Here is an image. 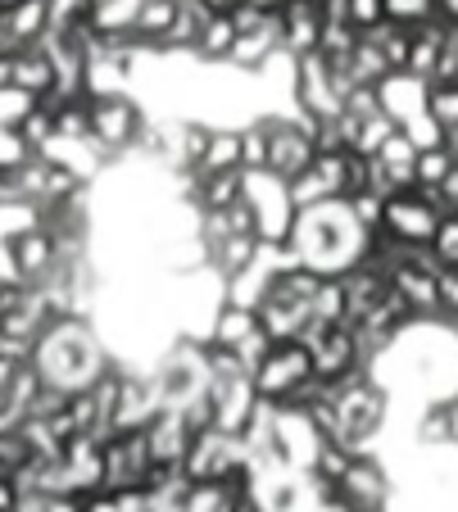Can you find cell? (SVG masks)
Wrapping results in <instances>:
<instances>
[{"mask_svg":"<svg viewBox=\"0 0 458 512\" xmlns=\"http://www.w3.org/2000/svg\"><path fill=\"white\" fill-rule=\"evenodd\" d=\"M19 499H23V485H19V476H14V472H5V467H0V512H14V508H19Z\"/></svg>","mask_w":458,"mask_h":512,"instance_id":"cell-21","label":"cell"},{"mask_svg":"<svg viewBox=\"0 0 458 512\" xmlns=\"http://www.w3.org/2000/svg\"><path fill=\"white\" fill-rule=\"evenodd\" d=\"M291 200H295V213H304V209H318V204H332L336 195L327 191V182L309 168V173H300L291 182Z\"/></svg>","mask_w":458,"mask_h":512,"instance_id":"cell-16","label":"cell"},{"mask_svg":"<svg viewBox=\"0 0 458 512\" xmlns=\"http://www.w3.org/2000/svg\"><path fill=\"white\" fill-rule=\"evenodd\" d=\"M313 377V354L309 345H300V340H291V345H273L268 349V358L259 363V372H254V395L264 399V404H291L295 390L304 386V381Z\"/></svg>","mask_w":458,"mask_h":512,"instance_id":"cell-3","label":"cell"},{"mask_svg":"<svg viewBox=\"0 0 458 512\" xmlns=\"http://www.w3.org/2000/svg\"><path fill=\"white\" fill-rule=\"evenodd\" d=\"M400 132L413 141V150H418V155H422V150H440V145H445V127H440L431 114H422V118H413V123H404Z\"/></svg>","mask_w":458,"mask_h":512,"instance_id":"cell-18","label":"cell"},{"mask_svg":"<svg viewBox=\"0 0 458 512\" xmlns=\"http://www.w3.org/2000/svg\"><path fill=\"white\" fill-rule=\"evenodd\" d=\"M304 345H309V354H313V377H322L327 386H341V381L363 372L354 327H313L309 336H304Z\"/></svg>","mask_w":458,"mask_h":512,"instance_id":"cell-4","label":"cell"},{"mask_svg":"<svg viewBox=\"0 0 458 512\" xmlns=\"http://www.w3.org/2000/svg\"><path fill=\"white\" fill-rule=\"evenodd\" d=\"M322 46V14L313 0H291L282 14V50L300 64V59L318 55Z\"/></svg>","mask_w":458,"mask_h":512,"instance_id":"cell-7","label":"cell"},{"mask_svg":"<svg viewBox=\"0 0 458 512\" xmlns=\"http://www.w3.org/2000/svg\"><path fill=\"white\" fill-rule=\"evenodd\" d=\"M245 204H250L254 223H259V241L264 245H286L295 227V200H291V182L273 177L268 168L245 173Z\"/></svg>","mask_w":458,"mask_h":512,"instance_id":"cell-2","label":"cell"},{"mask_svg":"<svg viewBox=\"0 0 458 512\" xmlns=\"http://www.w3.org/2000/svg\"><path fill=\"white\" fill-rule=\"evenodd\" d=\"M250 5H259L264 14H286V5H291V0H250Z\"/></svg>","mask_w":458,"mask_h":512,"instance_id":"cell-24","label":"cell"},{"mask_svg":"<svg viewBox=\"0 0 458 512\" xmlns=\"http://www.w3.org/2000/svg\"><path fill=\"white\" fill-rule=\"evenodd\" d=\"M345 499L354 503V508H386L390 503V476H386V463H381L377 454L368 458H354L350 476L341 481Z\"/></svg>","mask_w":458,"mask_h":512,"instance_id":"cell-8","label":"cell"},{"mask_svg":"<svg viewBox=\"0 0 458 512\" xmlns=\"http://www.w3.org/2000/svg\"><path fill=\"white\" fill-rule=\"evenodd\" d=\"M440 223H445V213L436 209V200H431L422 186L386 200V232L400 236L404 245H436Z\"/></svg>","mask_w":458,"mask_h":512,"instance_id":"cell-5","label":"cell"},{"mask_svg":"<svg viewBox=\"0 0 458 512\" xmlns=\"http://www.w3.org/2000/svg\"><path fill=\"white\" fill-rule=\"evenodd\" d=\"M350 467H354V454H350V449L332 445V440H322V449H318V458H313V472H309V476L341 485L345 476H350Z\"/></svg>","mask_w":458,"mask_h":512,"instance_id":"cell-15","label":"cell"},{"mask_svg":"<svg viewBox=\"0 0 458 512\" xmlns=\"http://www.w3.org/2000/svg\"><path fill=\"white\" fill-rule=\"evenodd\" d=\"M449 0H386V19L390 23H404V28H422V23L431 19H445Z\"/></svg>","mask_w":458,"mask_h":512,"instance_id":"cell-13","label":"cell"},{"mask_svg":"<svg viewBox=\"0 0 458 512\" xmlns=\"http://www.w3.org/2000/svg\"><path fill=\"white\" fill-rule=\"evenodd\" d=\"M236 41H241V32H236L232 14H214V19L205 23V32H200L195 59H200V64H227V59H232V50H236Z\"/></svg>","mask_w":458,"mask_h":512,"instance_id":"cell-12","label":"cell"},{"mask_svg":"<svg viewBox=\"0 0 458 512\" xmlns=\"http://www.w3.org/2000/svg\"><path fill=\"white\" fill-rule=\"evenodd\" d=\"M436 254L445 259V268H458V218H445V223H440Z\"/></svg>","mask_w":458,"mask_h":512,"instance_id":"cell-20","label":"cell"},{"mask_svg":"<svg viewBox=\"0 0 458 512\" xmlns=\"http://www.w3.org/2000/svg\"><path fill=\"white\" fill-rule=\"evenodd\" d=\"M427 114L436 118L440 127H445V136H449V132H458V82H454V87H431Z\"/></svg>","mask_w":458,"mask_h":512,"instance_id":"cell-17","label":"cell"},{"mask_svg":"<svg viewBox=\"0 0 458 512\" xmlns=\"http://www.w3.org/2000/svg\"><path fill=\"white\" fill-rule=\"evenodd\" d=\"M454 168H458V155L449 150V145H440V150H422L418 155V186L436 191V186H445L449 177H454Z\"/></svg>","mask_w":458,"mask_h":512,"instance_id":"cell-14","label":"cell"},{"mask_svg":"<svg viewBox=\"0 0 458 512\" xmlns=\"http://www.w3.org/2000/svg\"><path fill=\"white\" fill-rule=\"evenodd\" d=\"M254 331H259V313H250V309H241V304H227V300H223V309H218L214 322H209L205 345L236 354V349H241L245 340L254 336Z\"/></svg>","mask_w":458,"mask_h":512,"instance_id":"cell-9","label":"cell"},{"mask_svg":"<svg viewBox=\"0 0 458 512\" xmlns=\"http://www.w3.org/2000/svg\"><path fill=\"white\" fill-rule=\"evenodd\" d=\"M205 5H209L214 14H232V10H241L245 0H205Z\"/></svg>","mask_w":458,"mask_h":512,"instance_id":"cell-23","label":"cell"},{"mask_svg":"<svg viewBox=\"0 0 458 512\" xmlns=\"http://www.w3.org/2000/svg\"><path fill=\"white\" fill-rule=\"evenodd\" d=\"M449 449H458V399H449Z\"/></svg>","mask_w":458,"mask_h":512,"instance_id":"cell-22","label":"cell"},{"mask_svg":"<svg viewBox=\"0 0 458 512\" xmlns=\"http://www.w3.org/2000/svg\"><path fill=\"white\" fill-rule=\"evenodd\" d=\"M195 173L209 177V173H245L241 168V127H214L209 132V145L205 155H200V164H195Z\"/></svg>","mask_w":458,"mask_h":512,"instance_id":"cell-11","label":"cell"},{"mask_svg":"<svg viewBox=\"0 0 458 512\" xmlns=\"http://www.w3.org/2000/svg\"><path fill=\"white\" fill-rule=\"evenodd\" d=\"M245 204V173H195V209L200 213H227Z\"/></svg>","mask_w":458,"mask_h":512,"instance_id":"cell-10","label":"cell"},{"mask_svg":"<svg viewBox=\"0 0 458 512\" xmlns=\"http://www.w3.org/2000/svg\"><path fill=\"white\" fill-rule=\"evenodd\" d=\"M377 96H381V114H386L395 127H404V123L427 114L431 82L413 78V73H390V78L377 87Z\"/></svg>","mask_w":458,"mask_h":512,"instance_id":"cell-6","label":"cell"},{"mask_svg":"<svg viewBox=\"0 0 458 512\" xmlns=\"http://www.w3.org/2000/svg\"><path fill=\"white\" fill-rule=\"evenodd\" d=\"M146 127H150L146 109L132 100V91H127V96H96L91 100V136L114 155V164L141 155Z\"/></svg>","mask_w":458,"mask_h":512,"instance_id":"cell-1","label":"cell"},{"mask_svg":"<svg viewBox=\"0 0 458 512\" xmlns=\"http://www.w3.org/2000/svg\"><path fill=\"white\" fill-rule=\"evenodd\" d=\"M395 132H400V127L390 123L386 114H377V118H368V123L359 127V145H354V150L372 159V155H377V150H381V145H386V141H390V136H395Z\"/></svg>","mask_w":458,"mask_h":512,"instance_id":"cell-19","label":"cell"}]
</instances>
